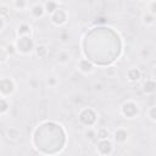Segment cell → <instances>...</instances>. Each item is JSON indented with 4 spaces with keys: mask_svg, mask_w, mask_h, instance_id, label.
<instances>
[{
    "mask_svg": "<svg viewBox=\"0 0 156 156\" xmlns=\"http://www.w3.org/2000/svg\"><path fill=\"white\" fill-rule=\"evenodd\" d=\"M16 91V83L10 77L0 78V95L4 98H10Z\"/></svg>",
    "mask_w": 156,
    "mask_h": 156,
    "instance_id": "6",
    "label": "cell"
},
{
    "mask_svg": "<svg viewBox=\"0 0 156 156\" xmlns=\"http://www.w3.org/2000/svg\"><path fill=\"white\" fill-rule=\"evenodd\" d=\"M34 55L37 56V58H46L48 55H49V48L45 45V44H39V45H35L34 48Z\"/></svg>",
    "mask_w": 156,
    "mask_h": 156,
    "instance_id": "14",
    "label": "cell"
},
{
    "mask_svg": "<svg viewBox=\"0 0 156 156\" xmlns=\"http://www.w3.org/2000/svg\"><path fill=\"white\" fill-rule=\"evenodd\" d=\"M60 7V2L57 0H46L44 2V9H45V13L48 16H50L51 13H54L57 9Z\"/></svg>",
    "mask_w": 156,
    "mask_h": 156,
    "instance_id": "15",
    "label": "cell"
},
{
    "mask_svg": "<svg viewBox=\"0 0 156 156\" xmlns=\"http://www.w3.org/2000/svg\"><path fill=\"white\" fill-rule=\"evenodd\" d=\"M29 13L33 18L35 20H39V18H43L46 13H45V9H44V4L41 2H34L33 5H30L29 7Z\"/></svg>",
    "mask_w": 156,
    "mask_h": 156,
    "instance_id": "9",
    "label": "cell"
},
{
    "mask_svg": "<svg viewBox=\"0 0 156 156\" xmlns=\"http://www.w3.org/2000/svg\"><path fill=\"white\" fill-rule=\"evenodd\" d=\"M77 69L83 73V74H91L95 72V65L89 60V58H85V57H82L78 60L77 62Z\"/></svg>",
    "mask_w": 156,
    "mask_h": 156,
    "instance_id": "8",
    "label": "cell"
},
{
    "mask_svg": "<svg viewBox=\"0 0 156 156\" xmlns=\"http://www.w3.org/2000/svg\"><path fill=\"white\" fill-rule=\"evenodd\" d=\"M141 90L145 95H154L155 90H156V82L154 78H149L143 83Z\"/></svg>",
    "mask_w": 156,
    "mask_h": 156,
    "instance_id": "13",
    "label": "cell"
},
{
    "mask_svg": "<svg viewBox=\"0 0 156 156\" xmlns=\"http://www.w3.org/2000/svg\"><path fill=\"white\" fill-rule=\"evenodd\" d=\"M84 136L87 140H94L96 139V129L94 127H87L84 130Z\"/></svg>",
    "mask_w": 156,
    "mask_h": 156,
    "instance_id": "22",
    "label": "cell"
},
{
    "mask_svg": "<svg viewBox=\"0 0 156 156\" xmlns=\"http://www.w3.org/2000/svg\"><path fill=\"white\" fill-rule=\"evenodd\" d=\"M138 1H144V0H138Z\"/></svg>",
    "mask_w": 156,
    "mask_h": 156,
    "instance_id": "30",
    "label": "cell"
},
{
    "mask_svg": "<svg viewBox=\"0 0 156 156\" xmlns=\"http://www.w3.org/2000/svg\"><path fill=\"white\" fill-rule=\"evenodd\" d=\"M71 60H72V54H71V51L67 50V49L60 50V51L57 52V55H56V62H57L58 65H61V66L68 65V63L71 62Z\"/></svg>",
    "mask_w": 156,
    "mask_h": 156,
    "instance_id": "11",
    "label": "cell"
},
{
    "mask_svg": "<svg viewBox=\"0 0 156 156\" xmlns=\"http://www.w3.org/2000/svg\"><path fill=\"white\" fill-rule=\"evenodd\" d=\"M78 121L82 126L87 127H95L98 122V113L91 107H83L78 112Z\"/></svg>",
    "mask_w": 156,
    "mask_h": 156,
    "instance_id": "2",
    "label": "cell"
},
{
    "mask_svg": "<svg viewBox=\"0 0 156 156\" xmlns=\"http://www.w3.org/2000/svg\"><path fill=\"white\" fill-rule=\"evenodd\" d=\"M16 52L22 56H29L33 54L35 43L32 38V35H23V37H16V40L13 43Z\"/></svg>",
    "mask_w": 156,
    "mask_h": 156,
    "instance_id": "1",
    "label": "cell"
},
{
    "mask_svg": "<svg viewBox=\"0 0 156 156\" xmlns=\"http://www.w3.org/2000/svg\"><path fill=\"white\" fill-rule=\"evenodd\" d=\"M10 54L7 52L6 48L5 46H0V65H4L9 60H10Z\"/></svg>",
    "mask_w": 156,
    "mask_h": 156,
    "instance_id": "23",
    "label": "cell"
},
{
    "mask_svg": "<svg viewBox=\"0 0 156 156\" xmlns=\"http://www.w3.org/2000/svg\"><path fill=\"white\" fill-rule=\"evenodd\" d=\"M45 84H46L48 88L54 89V88H56L60 84V79H58V77L56 74H49L45 78Z\"/></svg>",
    "mask_w": 156,
    "mask_h": 156,
    "instance_id": "18",
    "label": "cell"
},
{
    "mask_svg": "<svg viewBox=\"0 0 156 156\" xmlns=\"http://www.w3.org/2000/svg\"><path fill=\"white\" fill-rule=\"evenodd\" d=\"M147 12H150L151 15H156V1L155 0H150V2L147 4Z\"/></svg>",
    "mask_w": 156,
    "mask_h": 156,
    "instance_id": "26",
    "label": "cell"
},
{
    "mask_svg": "<svg viewBox=\"0 0 156 156\" xmlns=\"http://www.w3.org/2000/svg\"><path fill=\"white\" fill-rule=\"evenodd\" d=\"M110 138V130L106 127L96 128V139H106Z\"/></svg>",
    "mask_w": 156,
    "mask_h": 156,
    "instance_id": "21",
    "label": "cell"
},
{
    "mask_svg": "<svg viewBox=\"0 0 156 156\" xmlns=\"http://www.w3.org/2000/svg\"><path fill=\"white\" fill-rule=\"evenodd\" d=\"M128 138H129V133L124 127H118L112 133V141L117 145L126 144L128 141Z\"/></svg>",
    "mask_w": 156,
    "mask_h": 156,
    "instance_id": "7",
    "label": "cell"
},
{
    "mask_svg": "<svg viewBox=\"0 0 156 156\" xmlns=\"http://www.w3.org/2000/svg\"><path fill=\"white\" fill-rule=\"evenodd\" d=\"M12 6L17 11H24L29 7L28 6V0H12Z\"/></svg>",
    "mask_w": 156,
    "mask_h": 156,
    "instance_id": "20",
    "label": "cell"
},
{
    "mask_svg": "<svg viewBox=\"0 0 156 156\" xmlns=\"http://www.w3.org/2000/svg\"><path fill=\"white\" fill-rule=\"evenodd\" d=\"M5 26H6V21H5V18H4L2 16H0V32L4 30Z\"/></svg>",
    "mask_w": 156,
    "mask_h": 156,
    "instance_id": "28",
    "label": "cell"
},
{
    "mask_svg": "<svg viewBox=\"0 0 156 156\" xmlns=\"http://www.w3.org/2000/svg\"><path fill=\"white\" fill-rule=\"evenodd\" d=\"M115 151V143L110 139H98L96 143V152L100 156H110Z\"/></svg>",
    "mask_w": 156,
    "mask_h": 156,
    "instance_id": "5",
    "label": "cell"
},
{
    "mask_svg": "<svg viewBox=\"0 0 156 156\" xmlns=\"http://www.w3.org/2000/svg\"><path fill=\"white\" fill-rule=\"evenodd\" d=\"M126 78L129 83H138L141 78V71L138 67H130L127 69Z\"/></svg>",
    "mask_w": 156,
    "mask_h": 156,
    "instance_id": "12",
    "label": "cell"
},
{
    "mask_svg": "<svg viewBox=\"0 0 156 156\" xmlns=\"http://www.w3.org/2000/svg\"><path fill=\"white\" fill-rule=\"evenodd\" d=\"M10 6L6 4H0V16H2L4 18H6L10 15Z\"/></svg>",
    "mask_w": 156,
    "mask_h": 156,
    "instance_id": "25",
    "label": "cell"
},
{
    "mask_svg": "<svg viewBox=\"0 0 156 156\" xmlns=\"http://www.w3.org/2000/svg\"><path fill=\"white\" fill-rule=\"evenodd\" d=\"M94 87H95V90H101V85H100V84H99V85H98V84H95Z\"/></svg>",
    "mask_w": 156,
    "mask_h": 156,
    "instance_id": "29",
    "label": "cell"
},
{
    "mask_svg": "<svg viewBox=\"0 0 156 156\" xmlns=\"http://www.w3.org/2000/svg\"><path fill=\"white\" fill-rule=\"evenodd\" d=\"M9 111H10V102L7 98H4L0 95V116L7 115Z\"/></svg>",
    "mask_w": 156,
    "mask_h": 156,
    "instance_id": "19",
    "label": "cell"
},
{
    "mask_svg": "<svg viewBox=\"0 0 156 156\" xmlns=\"http://www.w3.org/2000/svg\"><path fill=\"white\" fill-rule=\"evenodd\" d=\"M69 15L68 11L63 7H58L54 13L50 15V22L55 27H63L68 22Z\"/></svg>",
    "mask_w": 156,
    "mask_h": 156,
    "instance_id": "4",
    "label": "cell"
},
{
    "mask_svg": "<svg viewBox=\"0 0 156 156\" xmlns=\"http://www.w3.org/2000/svg\"><path fill=\"white\" fill-rule=\"evenodd\" d=\"M5 48H6L7 52L10 54V56H11V55H13V54L16 52V49H15V45H13V44H9V45H6Z\"/></svg>",
    "mask_w": 156,
    "mask_h": 156,
    "instance_id": "27",
    "label": "cell"
},
{
    "mask_svg": "<svg viewBox=\"0 0 156 156\" xmlns=\"http://www.w3.org/2000/svg\"><path fill=\"white\" fill-rule=\"evenodd\" d=\"M5 134H6V138L11 141H17L21 138V130L17 127H9Z\"/></svg>",
    "mask_w": 156,
    "mask_h": 156,
    "instance_id": "16",
    "label": "cell"
},
{
    "mask_svg": "<svg viewBox=\"0 0 156 156\" xmlns=\"http://www.w3.org/2000/svg\"><path fill=\"white\" fill-rule=\"evenodd\" d=\"M141 23L144 27L146 28H150V27H154L155 26V15H151L150 12L145 11L141 16Z\"/></svg>",
    "mask_w": 156,
    "mask_h": 156,
    "instance_id": "17",
    "label": "cell"
},
{
    "mask_svg": "<svg viewBox=\"0 0 156 156\" xmlns=\"http://www.w3.org/2000/svg\"><path fill=\"white\" fill-rule=\"evenodd\" d=\"M146 117H147L152 123L156 122V106H150V107H149V110L146 111Z\"/></svg>",
    "mask_w": 156,
    "mask_h": 156,
    "instance_id": "24",
    "label": "cell"
},
{
    "mask_svg": "<svg viewBox=\"0 0 156 156\" xmlns=\"http://www.w3.org/2000/svg\"><path fill=\"white\" fill-rule=\"evenodd\" d=\"M140 107L136 101L134 100H127L124 101L119 107V113L127 119H133L139 115Z\"/></svg>",
    "mask_w": 156,
    "mask_h": 156,
    "instance_id": "3",
    "label": "cell"
},
{
    "mask_svg": "<svg viewBox=\"0 0 156 156\" xmlns=\"http://www.w3.org/2000/svg\"><path fill=\"white\" fill-rule=\"evenodd\" d=\"M33 33V27L29 22L23 21L21 22L17 28H16V37H23V35H32Z\"/></svg>",
    "mask_w": 156,
    "mask_h": 156,
    "instance_id": "10",
    "label": "cell"
}]
</instances>
